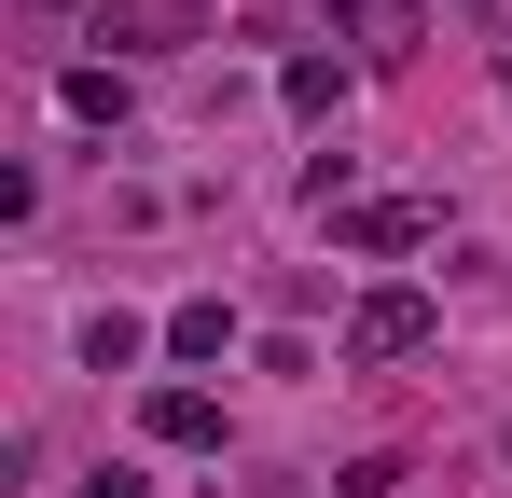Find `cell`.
I'll use <instances>...</instances> for the list:
<instances>
[{
	"label": "cell",
	"instance_id": "6da1fadb",
	"mask_svg": "<svg viewBox=\"0 0 512 498\" xmlns=\"http://www.w3.org/2000/svg\"><path fill=\"white\" fill-rule=\"evenodd\" d=\"M429 332H443V305H429L416 277H388V291H360V305H346V360H360V374H388V360H416Z\"/></svg>",
	"mask_w": 512,
	"mask_h": 498
},
{
	"label": "cell",
	"instance_id": "7a4b0ae2",
	"mask_svg": "<svg viewBox=\"0 0 512 498\" xmlns=\"http://www.w3.org/2000/svg\"><path fill=\"white\" fill-rule=\"evenodd\" d=\"M429 236H443V194H360V208H333V249H360V263H402Z\"/></svg>",
	"mask_w": 512,
	"mask_h": 498
},
{
	"label": "cell",
	"instance_id": "3957f363",
	"mask_svg": "<svg viewBox=\"0 0 512 498\" xmlns=\"http://www.w3.org/2000/svg\"><path fill=\"white\" fill-rule=\"evenodd\" d=\"M97 42H111V70L125 56H194L208 42V0H97Z\"/></svg>",
	"mask_w": 512,
	"mask_h": 498
},
{
	"label": "cell",
	"instance_id": "277c9868",
	"mask_svg": "<svg viewBox=\"0 0 512 498\" xmlns=\"http://www.w3.org/2000/svg\"><path fill=\"white\" fill-rule=\"evenodd\" d=\"M139 429H153L167 457H222V402H208V388H153V402H139Z\"/></svg>",
	"mask_w": 512,
	"mask_h": 498
},
{
	"label": "cell",
	"instance_id": "5b68a950",
	"mask_svg": "<svg viewBox=\"0 0 512 498\" xmlns=\"http://www.w3.org/2000/svg\"><path fill=\"white\" fill-rule=\"evenodd\" d=\"M277 97H291V125H346V70H333V56H291Z\"/></svg>",
	"mask_w": 512,
	"mask_h": 498
},
{
	"label": "cell",
	"instance_id": "8992f818",
	"mask_svg": "<svg viewBox=\"0 0 512 498\" xmlns=\"http://www.w3.org/2000/svg\"><path fill=\"white\" fill-rule=\"evenodd\" d=\"M56 111H70V125H125V70H111V56H84V70L56 83Z\"/></svg>",
	"mask_w": 512,
	"mask_h": 498
},
{
	"label": "cell",
	"instance_id": "52a82bcc",
	"mask_svg": "<svg viewBox=\"0 0 512 498\" xmlns=\"http://www.w3.org/2000/svg\"><path fill=\"white\" fill-rule=\"evenodd\" d=\"M429 42V0H360V56H416Z\"/></svg>",
	"mask_w": 512,
	"mask_h": 498
},
{
	"label": "cell",
	"instance_id": "ba28073f",
	"mask_svg": "<svg viewBox=\"0 0 512 498\" xmlns=\"http://www.w3.org/2000/svg\"><path fill=\"white\" fill-rule=\"evenodd\" d=\"M222 346H236V305H180L167 319V360H222Z\"/></svg>",
	"mask_w": 512,
	"mask_h": 498
},
{
	"label": "cell",
	"instance_id": "9c48e42d",
	"mask_svg": "<svg viewBox=\"0 0 512 498\" xmlns=\"http://www.w3.org/2000/svg\"><path fill=\"white\" fill-rule=\"evenodd\" d=\"M139 346H167V332H139V319H125V305H111V319H84V374H125Z\"/></svg>",
	"mask_w": 512,
	"mask_h": 498
},
{
	"label": "cell",
	"instance_id": "30bf717a",
	"mask_svg": "<svg viewBox=\"0 0 512 498\" xmlns=\"http://www.w3.org/2000/svg\"><path fill=\"white\" fill-rule=\"evenodd\" d=\"M333 498H402V457H346V471H333Z\"/></svg>",
	"mask_w": 512,
	"mask_h": 498
},
{
	"label": "cell",
	"instance_id": "8fae6325",
	"mask_svg": "<svg viewBox=\"0 0 512 498\" xmlns=\"http://www.w3.org/2000/svg\"><path fill=\"white\" fill-rule=\"evenodd\" d=\"M84 498H153V485H139V471H125V457H111V471H84Z\"/></svg>",
	"mask_w": 512,
	"mask_h": 498
},
{
	"label": "cell",
	"instance_id": "7c38bea8",
	"mask_svg": "<svg viewBox=\"0 0 512 498\" xmlns=\"http://www.w3.org/2000/svg\"><path fill=\"white\" fill-rule=\"evenodd\" d=\"M236 498H333V485H291V471H263V485H236Z\"/></svg>",
	"mask_w": 512,
	"mask_h": 498
},
{
	"label": "cell",
	"instance_id": "4fadbf2b",
	"mask_svg": "<svg viewBox=\"0 0 512 498\" xmlns=\"http://www.w3.org/2000/svg\"><path fill=\"white\" fill-rule=\"evenodd\" d=\"M499 457H512V429H499Z\"/></svg>",
	"mask_w": 512,
	"mask_h": 498
}]
</instances>
